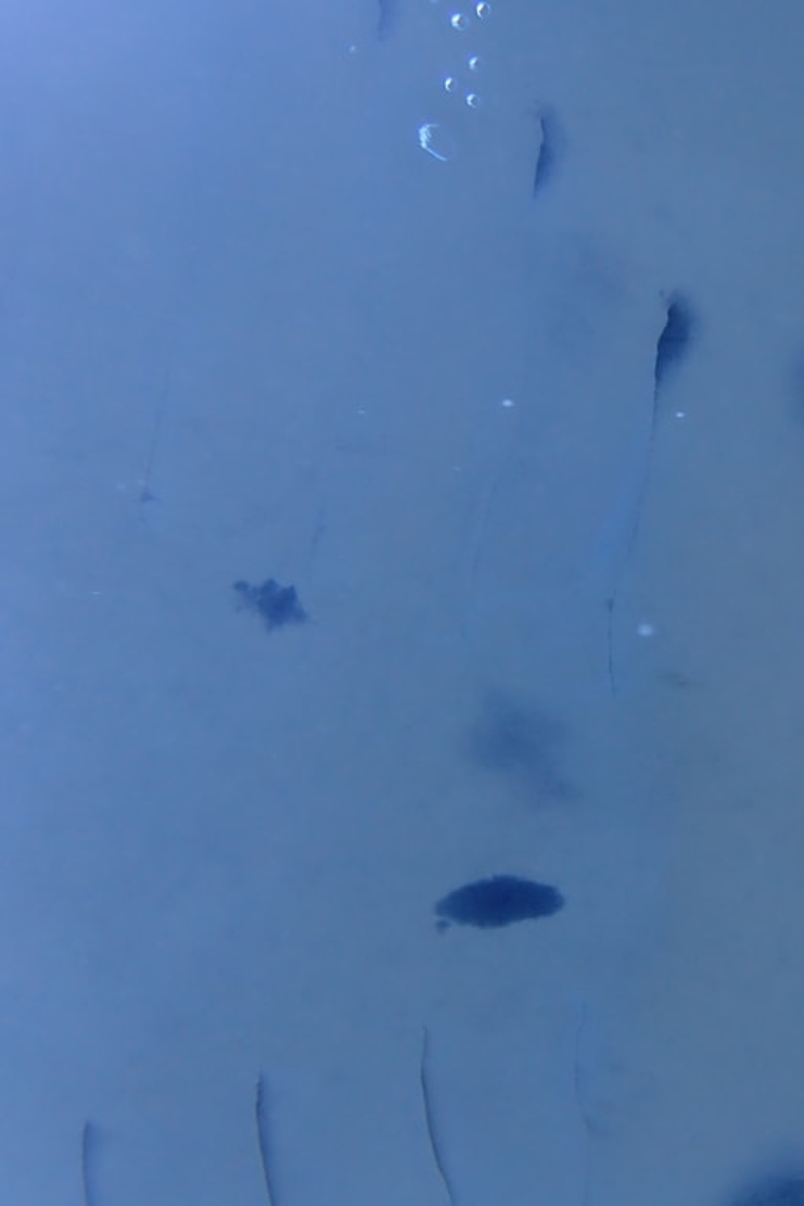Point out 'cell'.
<instances>
[{
	"label": "cell",
	"instance_id": "obj_1",
	"mask_svg": "<svg viewBox=\"0 0 804 1206\" xmlns=\"http://www.w3.org/2000/svg\"><path fill=\"white\" fill-rule=\"evenodd\" d=\"M563 906L564 898L553 886L500 875L456 889L437 903L435 913L462 926L498 928L553 916Z\"/></svg>",
	"mask_w": 804,
	"mask_h": 1206
},
{
	"label": "cell",
	"instance_id": "obj_2",
	"mask_svg": "<svg viewBox=\"0 0 804 1206\" xmlns=\"http://www.w3.org/2000/svg\"><path fill=\"white\" fill-rule=\"evenodd\" d=\"M694 329H697V315H694L690 301L686 295L674 293L668 301L666 325L663 327L659 346H656V386L662 385V382L668 379L674 368L686 357L691 341H693Z\"/></svg>",
	"mask_w": 804,
	"mask_h": 1206
},
{
	"label": "cell",
	"instance_id": "obj_3",
	"mask_svg": "<svg viewBox=\"0 0 804 1206\" xmlns=\"http://www.w3.org/2000/svg\"><path fill=\"white\" fill-rule=\"evenodd\" d=\"M245 607L256 608L263 618L268 619L269 632L288 624H305L308 614L298 605L296 589L280 588L279 583L270 580L261 588H252L247 583L234 586Z\"/></svg>",
	"mask_w": 804,
	"mask_h": 1206
},
{
	"label": "cell",
	"instance_id": "obj_4",
	"mask_svg": "<svg viewBox=\"0 0 804 1206\" xmlns=\"http://www.w3.org/2000/svg\"><path fill=\"white\" fill-rule=\"evenodd\" d=\"M540 131H543V142H540L539 157H537L535 185H533V196L537 199L539 193L544 191L551 174H553L554 164L558 160V151H560V125H558V117L553 109L543 107L539 111Z\"/></svg>",
	"mask_w": 804,
	"mask_h": 1206
},
{
	"label": "cell",
	"instance_id": "obj_5",
	"mask_svg": "<svg viewBox=\"0 0 804 1206\" xmlns=\"http://www.w3.org/2000/svg\"><path fill=\"white\" fill-rule=\"evenodd\" d=\"M802 381H803V390H804V367H803Z\"/></svg>",
	"mask_w": 804,
	"mask_h": 1206
}]
</instances>
